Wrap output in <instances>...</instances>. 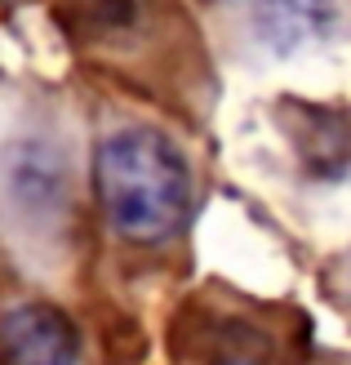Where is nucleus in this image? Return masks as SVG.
Here are the masks:
<instances>
[{
  "label": "nucleus",
  "mask_w": 351,
  "mask_h": 365,
  "mask_svg": "<svg viewBox=\"0 0 351 365\" xmlns=\"http://www.w3.org/2000/svg\"><path fill=\"white\" fill-rule=\"evenodd\" d=\"M80 330L49 299H5L0 303V365H76Z\"/></svg>",
  "instance_id": "3"
},
{
  "label": "nucleus",
  "mask_w": 351,
  "mask_h": 365,
  "mask_svg": "<svg viewBox=\"0 0 351 365\" xmlns=\"http://www.w3.org/2000/svg\"><path fill=\"white\" fill-rule=\"evenodd\" d=\"M182 352L192 365H271L276 361V343L258 321L245 317H218L205 312L192 334L182 339Z\"/></svg>",
  "instance_id": "4"
},
{
  "label": "nucleus",
  "mask_w": 351,
  "mask_h": 365,
  "mask_svg": "<svg viewBox=\"0 0 351 365\" xmlns=\"http://www.w3.org/2000/svg\"><path fill=\"white\" fill-rule=\"evenodd\" d=\"M342 14L325 5H258L249 9V27L258 45L271 53H298L311 41H325L329 31H338Z\"/></svg>",
  "instance_id": "5"
},
{
  "label": "nucleus",
  "mask_w": 351,
  "mask_h": 365,
  "mask_svg": "<svg viewBox=\"0 0 351 365\" xmlns=\"http://www.w3.org/2000/svg\"><path fill=\"white\" fill-rule=\"evenodd\" d=\"M89 192L120 245L160 250L196 210L192 152L169 125L125 107H103L89 143Z\"/></svg>",
  "instance_id": "2"
},
{
  "label": "nucleus",
  "mask_w": 351,
  "mask_h": 365,
  "mask_svg": "<svg viewBox=\"0 0 351 365\" xmlns=\"http://www.w3.org/2000/svg\"><path fill=\"white\" fill-rule=\"evenodd\" d=\"M89 152L71 103L27 94L0 116V241L36 281L76 263Z\"/></svg>",
  "instance_id": "1"
}]
</instances>
